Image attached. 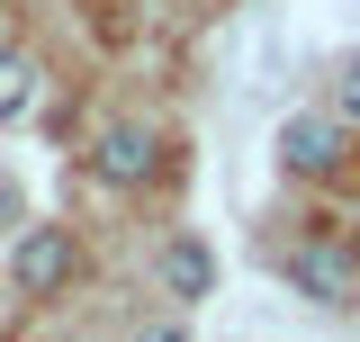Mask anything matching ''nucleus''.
<instances>
[{"label":"nucleus","mask_w":360,"mask_h":342,"mask_svg":"<svg viewBox=\"0 0 360 342\" xmlns=\"http://www.w3.org/2000/svg\"><path fill=\"white\" fill-rule=\"evenodd\" d=\"M135 342H189V334H180V324H153V334H135Z\"/></svg>","instance_id":"8"},{"label":"nucleus","mask_w":360,"mask_h":342,"mask_svg":"<svg viewBox=\"0 0 360 342\" xmlns=\"http://www.w3.org/2000/svg\"><path fill=\"white\" fill-rule=\"evenodd\" d=\"M37 90H45L37 54H0V127H9V118H27V108H37Z\"/></svg>","instance_id":"6"},{"label":"nucleus","mask_w":360,"mask_h":342,"mask_svg":"<svg viewBox=\"0 0 360 342\" xmlns=\"http://www.w3.org/2000/svg\"><path fill=\"white\" fill-rule=\"evenodd\" d=\"M207 279H217L207 243H198V234H172V243H162V289H172V298H207Z\"/></svg>","instance_id":"5"},{"label":"nucleus","mask_w":360,"mask_h":342,"mask_svg":"<svg viewBox=\"0 0 360 342\" xmlns=\"http://www.w3.org/2000/svg\"><path fill=\"white\" fill-rule=\"evenodd\" d=\"M288 279H297L307 298H324V306L360 298V261H352V243H333V234H315V243H297V253H288Z\"/></svg>","instance_id":"3"},{"label":"nucleus","mask_w":360,"mask_h":342,"mask_svg":"<svg viewBox=\"0 0 360 342\" xmlns=\"http://www.w3.org/2000/svg\"><path fill=\"white\" fill-rule=\"evenodd\" d=\"M90 171H99L108 189H144V180L162 171V135H153V127H135V118H117V127H99V135H90Z\"/></svg>","instance_id":"1"},{"label":"nucleus","mask_w":360,"mask_h":342,"mask_svg":"<svg viewBox=\"0 0 360 342\" xmlns=\"http://www.w3.org/2000/svg\"><path fill=\"white\" fill-rule=\"evenodd\" d=\"M333 99H342V118H352V127H360V63H352V72H342V90H333Z\"/></svg>","instance_id":"7"},{"label":"nucleus","mask_w":360,"mask_h":342,"mask_svg":"<svg viewBox=\"0 0 360 342\" xmlns=\"http://www.w3.org/2000/svg\"><path fill=\"white\" fill-rule=\"evenodd\" d=\"M279 163H288V171H333V163H342L333 118H288V127H279Z\"/></svg>","instance_id":"4"},{"label":"nucleus","mask_w":360,"mask_h":342,"mask_svg":"<svg viewBox=\"0 0 360 342\" xmlns=\"http://www.w3.org/2000/svg\"><path fill=\"white\" fill-rule=\"evenodd\" d=\"M72 234H63V225H27V234H18V253H9V279H18V298H54V289H63V279H72Z\"/></svg>","instance_id":"2"}]
</instances>
